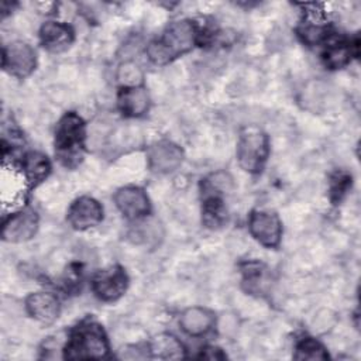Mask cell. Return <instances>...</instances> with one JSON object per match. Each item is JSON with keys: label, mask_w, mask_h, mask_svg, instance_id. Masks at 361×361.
I'll return each mask as SVG.
<instances>
[{"label": "cell", "mask_w": 361, "mask_h": 361, "mask_svg": "<svg viewBox=\"0 0 361 361\" xmlns=\"http://www.w3.org/2000/svg\"><path fill=\"white\" fill-rule=\"evenodd\" d=\"M38 227V217L34 210L24 209L11 214L3 223L1 237L8 243H23L34 237Z\"/></svg>", "instance_id": "9"}, {"label": "cell", "mask_w": 361, "mask_h": 361, "mask_svg": "<svg viewBox=\"0 0 361 361\" xmlns=\"http://www.w3.org/2000/svg\"><path fill=\"white\" fill-rule=\"evenodd\" d=\"M103 220V207L90 197L82 196L76 199L68 210V221L76 230H87L97 226Z\"/></svg>", "instance_id": "10"}, {"label": "cell", "mask_w": 361, "mask_h": 361, "mask_svg": "<svg viewBox=\"0 0 361 361\" xmlns=\"http://www.w3.org/2000/svg\"><path fill=\"white\" fill-rule=\"evenodd\" d=\"M300 35L303 38L305 42L307 44H317L320 42L326 34H327V30L322 25H317V24H309V25H305L300 28Z\"/></svg>", "instance_id": "22"}, {"label": "cell", "mask_w": 361, "mask_h": 361, "mask_svg": "<svg viewBox=\"0 0 361 361\" xmlns=\"http://www.w3.org/2000/svg\"><path fill=\"white\" fill-rule=\"evenodd\" d=\"M149 351L152 357L162 360L183 357L182 344L171 334H159L154 337L149 343Z\"/></svg>", "instance_id": "16"}, {"label": "cell", "mask_w": 361, "mask_h": 361, "mask_svg": "<svg viewBox=\"0 0 361 361\" xmlns=\"http://www.w3.org/2000/svg\"><path fill=\"white\" fill-rule=\"evenodd\" d=\"M351 55V45L345 42H334L327 47V49L323 54V61L326 66L331 69L343 68L344 65L348 63Z\"/></svg>", "instance_id": "18"}, {"label": "cell", "mask_w": 361, "mask_h": 361, "mask_svg": "<svg viewBox=\"0 0 361 361\" xmlns=\"http://www.w3.org/2000/svg\"><path fill=\"white\" fill-rule=\"evenodd\" d=\"M109 344L103 329L94 322H85L75 329L65 347V358L87 360L102 358L107 354Z\"/></svg>", "instance_id": "2"}, {"label": "cell", "mask_w": 361, "mask_h": 361, "mask_svg": "<svg viewBox=\"0 0 361 361\" xmlns=\"http://www.w3.org/2000/svg\"><path fill=\"white\" fill-rule=\"evenodd\" d=\"M117 80L123 87H135V86H141L142 79H144V73L142 69L133 61H127L123 62L118 68H117Z\"/></svg>", "instance_id": "19"}, {"label": "cell", "mask_w": 361, "mask_h": 361, "mask_svg": "<svg viewBox=\"0 0 361 361\" xmlns=\"http://www.w3.org/2000/svg\"><path fill=\"white\" fill-rule=\"evenodd\" d=\"M23 169L30 182H41L49 173L48 158L41 152H28L23 161Z\"/></svg>", "instance_id": "17"}, {"label": "cell", "mask_w": 361, "mask_h": 361, "mask_svg": "<svg viewBox=\"0 0 361 361\" xmlns=\"http://www.w3.org/2000/svg\"><path fill=\"white\" fill-rule=\"evenodd\" d=\"M269 155L268 135L257 127H247L240 133L237 141V161L238 165L250 172L258 173Z\"/></svg>", "instance_id": "4"}, {"label": "cell", "mask_w": 361, "mask_h": 361, "mask_svg": "<svg viewBox=\"0 0 361 361\" xmlns=\"http://www.w3.org/2000/svg\"><path fill=\"white\" fill-rule=\"evenodd\" d=\"M114 203L117 209L128 219H140L149 212V199L144 189L126 186L116 192Z\"/></svg>", "instance_id": "11"}, {"label": "cell", "mask_w": 361, "mask_h": 361, "mask_svg": "<svg viewBox=\"0 0 361 361\" xmlns=\"http://www.w3.org/2000/svg\"><path fill=\"white\" fill-rule=\"evenodd\" d=\"M39 39L45 49L51 52H59L72 44L73 30L65 23L48 21L41 27Z\"/></svg>", "instance_id": "13"}, {"label": "cell", "mask_w": 361, "mask_h": 361, "mask_svg": "<svg viewBox=\"0 0 361 361\" xmlns=\"http://www.w3.org/2000/svg\"><path fill=\"white\" fill-rule=\"evenodd\" d=\"M27 312L41 323H52L59 316V302L48 292L31 293L25 300Z\"/></svg>", "instance_id": "12"}, {"label": "cell", "mask_w": 361, "mask_h": 361, "mask_svg": "<svg viewBox=\"0 0 361 361\" xmlns=\"http://www.w3.org/2000/svg\"><path fill=\"white\" fill-rule=\"evenodd\" d=\"M180 327L183 331H186L190 336H202L207 333L213 323H214V314L206 309V307H199L193 306L186 309L179 319Z\"/></svg>", "instance_id": "15"}, {"label": "cell", "mask_w": 361, "mask_h": 361, "mask_svg": "<svg viewBox=\"0 0 361 361\" xmlns=\"http://www.w3.org/2000/svg\"><path fill=\"white\" fill-rule=\"evenodd\" d=\"M85 140V123L76 113H66L58 123L55 130V149L59 159L72 166L82 157Z\"/></svg>", "instance_id": "3"}, {"label": "cell", "mask_w": 361, "mask_h": 361, "mask_svg": "<svg viewBox=\"0 0 361 361\" xmlns=\"http://www.w3.org/2000/svg\"><path fill=\"white\" fill-rule=\"evenodd\" d=\"M351 185V176L343 172L336 173L331 178V183H330V197L333 202H340L343 199V196L347 193L348 188Z\"/></svg>", "instance_id": "21"}, {"label": "cell", "mask_w": 361, "mask_h": 361, "mask_svg": "<svg viewBox=\"0 0 361 361\" xmlns=\"http://www.w3.org/2000/svg\"><path fill=\"white\" fill-rule=\"evenodd\" d=\"M147 159L151 171L158 173H171L182 165L183 151L175 142L161 140L148 148Z\"/></svg>", "instance_id": "7"}, {"label": "cell", "mask_w": 361, "mask_h": 361, "mask_svg": "<svg viewBox=\"0 0 361 361\" xmlns=\"http://www.w3.org/2000/svg\"><path fill=\"white\" fill-rule=\"evenodd\" d=\"M296 360H326L329 358L324 347L314 338H303L296 345L293 355Z\"/></svg>", "instance_id": "20"}, {"label": "cell", "mask_w": 361, "mask_h": 361, "mask_svg": "<svg viewBox=\"0 0 361 361\" xmlns=\"http://www.w3.org/2000/svg\"><path fill=\"white\" fill-rule=\"evenodd\" d=\"M37 63L35 51L23 41H13L3 48V68L17 78L28 76Z\"/></svg>", "instance_id": "6"}, {"label": "cell", "mask_w": 361, "mask_h": 361, "mask_svg": "<svg viewBox=\"0 0 361 361\" xmlns=\"http://www.w3.org/2000/svg\"><path fill=\"white\" fill-rule=\"evenodd\" d=\"M197 37L196 27L189 20H179L164 31L159 39L152 41L147 47L148 58L157 63L164 65L180 54L188 52L195 45Z\"/></svg>", "instance_id": "1"}, {"label": "cell", "mask_w": 361, "mask_h": 361, "mask_svg": "<svg viewBox=\"0 0 361 361\" xmlns=\"http://www.w3.org/2000/svg\"><path fill=\"white\" fill-rule=\"evenodd\" d=\"M118 107L128 117H140L149 107L148 92L142 86L123 87L118 93Z\"/></svg>", "instance_id": "14"}, {"label": "cell", "mask_w": 361, "mask_h": 361, "mask_svg": "<svg viewBox=\"0 0 361 361\" xmlns=\"http://www.w3.org/2000/svg\"><path fill=\"white\" fill-rule=\"evenodd\" d=\"M128 279L123 268L111 267L96 274L92 282V288L99 299L104 302H114L124 295Z\"/></svg>", "instance_id": "8"}, {"label": "cell", "mask_w": 361, "mask_h": 361, "mask_svg": "<svg viewBox=\"0 0 361 361\" xmlns=\"http://www.w3.org/2000/svg\"><path fill=\"white\" fill-rule=\"evenodd\" d=\"M251 235L264 247H278L282 237V224L275 213L255 210L248 219Z\"/></svg>", "instance_id": "5"}]
</instances>
